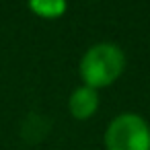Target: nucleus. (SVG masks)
<instances>
[{"label": "nucleus", "instance_id": "nucleus-1", "mask_svg": "<svg viewBox=\"0 0 150 150\" xmlns=\"http://www.w3.org/2000/svg\"><path fill=\"white\" fill-rule=\"evenodd\" d=\"M125 68V54L119 45L101 41L88 47L80 60V78L95 91L111 86Z\"/></svg>", "mask_w": 150, "mask_h": 150}, {"label": "nucleus", "instance_id": "nucleus-2", "mask_svg": "<svg viewBox=\"0 0 150 150\" xmlns=\"http://www.w3.org/2000/svg\"><path fill=\"white\" fill-rule=\"evenodd\" d=\"M107 150H150V125L136 113H119L105 132Z\"/></svg>", "mask_w": 150, "mask_h": 150}, {"label": "nucleus", "instance_id": "nucleus-3", "mask_svg": "<svg viewBox=\"0 0 150 150\" xmlns=\"http://www.w3.org/2000/svg\"><path fill=\"white\" fill-rule=\"evenodd\" d=\"M70 115L74 119H91L99 109V93L91 86H78L68 101Z\"/></svg>", "mask_w": 150, "mask_h": 150}, {"label": "nucleus", "instance_id": "nucleus-4", "mask_svg": "<svg viewBox=\"0 0 150 150\" xmlns=\"http://www.w3.org/2000/svg\"><path fill=\"white\" fill-rule=\"evenodd\" d=\"M66 8V0H29V11L41 19H60Z\"/></svg>", "mask_w": 150, "mask_h": 150}]
</instances>
